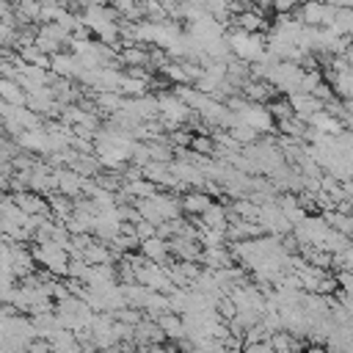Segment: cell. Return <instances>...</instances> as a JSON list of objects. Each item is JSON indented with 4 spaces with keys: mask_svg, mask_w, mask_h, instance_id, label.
<instances>
[{
    "mask_svg": "<svg viewBox=\"0 0 353 353\" xmlns=\"http://www.w3.org/2000/svg\"><path fill=\"white\" fill-rule=\"evenodd\" d=\"M124 99L127 97L119 94V91H97V97H94V102L102 113H119L124 108Z\"/></svg>",
    "mask_w": 353,
    "mask_h": 353,
    "instance_id": "13",
    "label": "cell"
},
{
    "mask_svg": "<svg viewBox=\"0 0 353 353\" xmlns=\"http://www.w3.org/2000/svg\"><path fill=\"white\" fill-rule=\"evenodd\" d=\"M138 251L149 259V262H157V265H165L168 256H171V248H168V240H163L160 234H152L146 240H141Z\"/></svg>",
    "mask_w": 353,
    "mask_h": 353,
    "instance_id": "8",
    "label": "cell"
},
{
    "mask_svg": "<svg viewBox=\"0 0 353 353\" xmlns=\"http://www.w3.org/2000/svg\"><path fill=\"white\" fill-rule=\"evenodd\" d=\"M11 201H14L25 215H44V212L50 210V201H44L36 190H30V193H28V190H19Z\"/></svg>",
    "mask_w": 353,
    "mask_h": 353,
    "instance_id": "9",
    "label": "cell"
},
{
    "mask_svg": "<svg viewBox=\"0 0 353 353\" xmlns=\"http://www.w3.org/2000/svg\"><path fill=\"white\" fill-rule=\"evenodd\" d=\"M179 204H182V212H188V215H201L207 207H212V196L204 193V190H193V193H188Z\"/></svg>",
    "mask_w": 353,
    "mask_h": 353,
    "instance_id": "12",
    "label": "cell"
},
{
    "mask_svg": "<svg viewBox=\"0 0 353 353\" xmlns=\"http://www.w3.org/2000/svg\"><path fill=\"white\" fill-rule=\"evenodd\" d=\"M55 182H58V190L69 199L85 193V176H80L74 168H58L55 171Z\"/></svg>",
    "mask_w": 353,
    "mask_h": 353,
    "instance_id": "7",
    "label": "cell"
},
{
    "mask_svg": "<svg viewBox=\"0 0 353 353\" xmlns=\"http://www.w3.org/2000/svg\"><path fill=\"white\" fill-rule=\"evenodd\" d=\"M119 61H121V66H149V47H141V44H121Z\"/></svg>",
    "mask_w": 353,
    "mask_h": 353,
    "instance_id": "11",
    "label": "cell"
},
{
    "mask_svg": "<svg viewBox=\"0 0 353 353\" xmlns=\"http://www.w3.org/2000/svg\"><path fill=\"white\" fill-rule=\"evenodd\" d=\"M342 58H345V61L353 66V39H350V44H347V50H345V55H342Z\"/></svg>",
    "mask_w": 353,
    "mask_h": 353,
    "instance_id": "17",
    "label": "cell"
},
{
    "mask_svg": "<svg viewBox=\"0 0 353 353\" xmlns=\"http://www.w3.org/2000/svg\"><path fill=\"white\" fill-rule=\"evenodd\" d=\"M287 99H290V105H292L295 116H298V119H303V121H309V119H312L317 110H323V102H320L314 94H306V91L287 94Z\"/></svg>",
    "mask_w": 353,
    "mask_h": 353,
    "instance_id": "6",
    "label": "cell"
},
{
    "mask_svg": "<svg viewBox=\"0 0 353 353\" xmlns=\"http://www.w3.org/2000/svg\"><path fill=\"white\" fill-rule=\"evenodd\" d=\"M331 30L339 36L353 39V8H336V17L331 22Z\"/></svg>",
    "mask_w": 353,
    "mask_h": 353,
    "instance_id": "14",
    "label": "cell"
},
{
    "mask_svg": "<svg viewBox=\"0 0 353 353\" xmlns=\"http://www.w3.org/2000/svg\"><path fill=\"white\" fill-rule=\"evenodd\" d=\"M196 226H201V229H218V232H226V226H229V210H223L221 204H215V201H212V207H207V210L199 215Z\"/></svg>",
    "mask_w": 353,
    "mask_h": 353,
    "instance_id": "10",
    "label": "cell"
},
{
    "mask_svg": "<svg viewBox=\"0 0 353 353\" xmlns=\"http://www.w3.org/2000/svg\"><path fill=\"white\" fill-rule=\"evenodd\" d=\"M146 88H149L146 80H135V77H130V74L124 72V80H121L119 94H124V97H143V94H149Z\"/></svg>",
    "mask_w": 353,
    "mask_h": 353,
    "instance_id": "15",
    "label": "cell"
},
{
    "mask_svg": "<svg viewBox=\"0 0 353 353\" xmlns=\"http://www.w3.org/2000/svg\"><path fill=\"white\" fill-rule=\"evenodd\" d=\"M306 353H325V350H323V347H309Z\"/></svg>",
    "mask_w": 353,
    "mask_h": 353,
    "instance_id": "19",
    "label": "cell"
},
{
    "mask_svg": "<svg viewBox=\"0 0 353 353\" xmlns=\"http://www.w3.org/2000/svg\"><path fill=\"white\" fill-rule=\"evenodd\" d=\"M229 28H240V30H248V33H268L270 30V22L259 11V6H251V8L240 11V14H234L232 22H229Z\"/></svg>",
    "mask_w": 353,
    "mask_h": 353,
    "instance_id": "4",
    "label": "cell"
},
{
    "mask_svg": "<svg viewBox=\"0 0 353 353\" xmlns=\"http://www.w3.org/2000/svg\"><path fill=\"white\" fill-rule=\"evenodd\" d=\"M50 72H52L55 77H66V80H72V77H80L83 66H80V61H77L74 52H55L52 61H50Z\"/></svg>",
    "mask_w": 353,
    "mask_h": 353,
    "instance_id": "5",
    "label": "cell"
},
{
    "mask_svg": "<svg viewBox=\"0 0 353 353\" xmlns=\"http://www.w3.org/2000/svg\"><path fill=\"white\" fill-rule=\"evenodd\" d=\"M334 265L342 268V270H347V273H353V243H350L345 251L334 254Z\"/></svg>",
    "mask_w": 353,
    "mask_h": 353,
    "instance_id": "16",
    "label": "cell"
},
{
    "mask_svg": "<svg viewBox=\"0 0 353 353\" xmlns=\"http://www.w3.org/2000/svg\"><path fill=\"white\" fill-rule=\"evenodd\" d=\"M301 80H303V66L295 61H279L268 77V83L281 91V94H295L301 91Z\"/></svg>",
    "mask_w": 353,
    "mask_h": 353,
    "instance_id": "3",
    "label": "cell"
},
{
    "mask_svg": "<svg viewBox=\"0 0 353 353\" xmlns=\"http://www.w3.org/2000/svg\"><path fill=\"white\" fill-rule=\"evenodd\" d=\"M223 36H226V44H229L232 55L245 61V63H254L268 52L265 33H248V30H240V28H229Z\"/></svg>",
    "mask_w": 353,
    "mask_h": 353,
    "instance_id": "1",
    "label": "cell"
},
{
    "mask_svg": "<svg viewBox=\"0 0 353 353\" xmlns=\"http://www.w3.org/2000/svg\"><path fill=\"white\" fill-rule=\"evenodd\" d=\"M303 25H312V28H331L334 17H336V6L331 3H320V0H303L295 6L292 11Z\"/></svg>",
    "mask_w": 353,
    "mask_h": 353,
    "instance_id": "2",
    "label": "cell"
},
{
    "mask_svg": "<svg viewBox=\"0 0 353 353\" xmlns=\"http://www.w3.org/2000/svg\"><path fill=\"white\" fill-rule=\"evenodd\" d=\"M270 3L273 0H256V6H265V8H270Z\"/></svg>",
    "mask_w": 353,
    "mask_h": 353,
    "instance_id": "18",
    "label": "cell"
}]
</instances>
